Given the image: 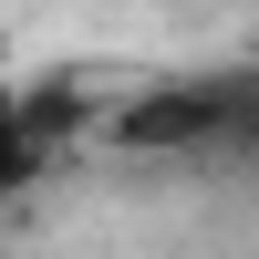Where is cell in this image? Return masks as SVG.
<instances>
[{
  "instance_id": "obj_1",
  "label": "cell",
  "mask_w": 259,
  "mask_h": 259,
  "mask_svg": "<svg viewBox=\"0 0 259 259\" xmlns=\"http://www.w3.org/2000/svg\"><path fill=\"white\" fill-rule=\"evenodd\" d=\"M41 166H52V135H41L31 94L0 73V207H11V197H31V187H41Z\"/></svg>"
}]
</instances>
